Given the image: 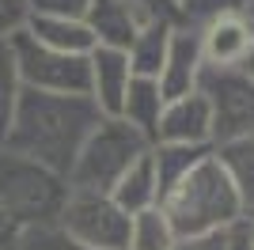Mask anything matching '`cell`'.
Wrapping results in <instances>:
<instances>
[{"label":"cell","instance_id":"cell-22","mask_svg":"<svg viewBox=\"0 0 254 250\" xmlns=\"http://www.w3.org/2000/svg\"><path fill=\"white\" fill-rule=\"evenodd\" d=\"M91 0H27L34 15H68V19H84Z\"/></svg>","mask_w":254,"mask_h":250},{"label":"cell","instance_id":"cell-28","mask_svg":"<svg viewBox=\"0 0 254 250\" xmlns=\"http://www.w3.org/2000/svg\"><path fill=\"white\" fill-rule=\"evenodd\" d=\"M239 68H243V72H247V76H251V80H254V46H251V53H247V61L239 64Z\"/></svg>","mask_w":254,"mask_h":250},{"label":"cell","instance_id":"cell-30","mask_svg":"<svg viewBox=\"0 0 254 250\" xmlns=\"http://www.w3.org/2000/svg\"><path fill=\"white\" fill-rule=\"evenodd\" d=\"M247 220H251V224H254V208H251V212H247Z\"/></svg>","mask_w":254,"mask_h":250},{"label":"cell","instance_id":"cell-8","mask_svg":"<svg viewBox=\"0 0 254 250\" xmlns=\"http://www.w3.org/2000/svg\"><path fill=\"white\" fill-rule=\"evenodd\" d=\"M152 19L156 15H148L137 0H91L84 11L95 46H110V50H129Z\"/></svg>","mask_w":254,"mask_h":250},{"label":"cell","instance_id":"cell-21","mask_svg":"<svg viewBox=\"0 0 254 250\" xmlns=\"http://www.w3.org/2000/svg\"><path fill=\"white\" fill-rule=\"evenodd\" d=\"M11 250H84V247L68 243L57 228H34V231H19Z\"/></svg>","mask_w":254,"mask_h":250},{"label":"cell","instance_id":"cell-13","mask_svg":"<svg viewBox=\"0 0 254 250\" xmlns=\"http://www.w3.org/2000/svg\"><path fill=\"white\" fill-rule=\"evenodd\" d=\"M23 31L31 34L38 46H50V50H61V53H87L95 50V38L87 31L84 19H68V15H27V27Z\"/></svg>","mask_w":254,"mask_h":250},{"label":"cell","instance_id":"cell-7","mask_svg":"<svg viewBox=\"0 0 254 250\" xmlns=\"http://www.w3.org/2000/svg\"><path fill=\"white\" fill-rule=\"evenodd\" d=\"M8 42H11V53H15L23 87L53 91V95H87V57L38 46L27 31L11 34Z\"/></svg>","mask_w":254,"mask_h":250},{"label":"cell","instance_id":"cell-19","mask_svg":"<svg viewBox=\"0 0 254 250\" xmlns=\"http://www.w3.org/2000/svg\"><path fill=\"white\" fill-rule=\"evenodd\" d=\"M175 247H179V235H175L171 220L163 216L159 205L133 216V224H129V250H175Z\"/></svg>","mask_w":254,"mask_h":250},{"label":"cell","instance_id":"cell-12","mask_svg":"<svg viewBox=\"0 0 254 250\" xmlns=\"http://www.w3.org/2000/svg\"><path fill=\"white\" fill-rule=\"evenodd\" d=\"M254 46V23L247 15H220L201 27V57L212 68H239Z\"/></svg>","mask_w":254,"mask_h":250},{"label":"cell","instance_id":"cell-14","mask_svg":"<svg viewBox=\"0 0 254 250\" xmlns=\"http://www.w3.org/2000/svg\"><path fill=\"white\" fill-rule=\"evenodd\" d=\"M163 106H167V99H163V91H159V80H152V76H133V80H129L126 99H122L118 118H122V122H129L137 133L148 136V140H156V129H159V114H163Z\"/></svg>","mask_w":254,"mask_h":250},{"label":"cell","instance_id":"cell-24","mask_svg":"<svg viewBox=\"0 0 254 250\" xmlns=\"http://www.w3.org/2000/svg\"><path fill=\"white\" fill-rule=\"evenodd\" d=\"M175 250H228V231L216 235H201V239H179Z\"/></svg>","mask_w":254,"mask_h":250},{"label":"cell","instance_id":"cell-31","mask_svg":"<svg viewBox=\"0 0 254 250\" xmlns=\"http://www.w3.org/2000/svg\"><path fill=\"white\" fill-rule=\"evenodd\" d=\"M247 224H251V220H247ZM251 239H254V224H251Z\"/></svg>","mask_w":254,"mask_h":250},{"label":"cell","instance_id":"cell-11","mask_svg":"<svg viewBox=\"0 0 254 250\" xmlns=\"http://www.w3.org/2000/svg\"><path fill=\"white\" fill-rule=\"evenodd\" d=\"M152 144H212V114L201 91L167 99Z\"/></svg>","mask_w":254,"mask_h":250},{"label":"cell","instance_id":"cell-29","mask_svg":"<svg viewBox=\"0 0 254 250\" xmlns=\"http://www.w3.org/2000/svg\"><path fill=\"white\" fill-rule=\"evenodd\" d=\"M243 15H247V19L254 23V0H243Z\"/></svg>","mask_w":254,"mask_h":250},{"label":"cell","instance_id":"cell-15","mask_svg":"<svg viewBox=\"0 0 254 250\" xmlns=\"http://www.w3.org/2000/svg\"><path fill=\"white\" fill-rule=\"evenodd\" d=\"M212 156L224 167L228 182L235 186L239 201H243V212L254 208V136H239V140H224V144H212Z\"/></svg>","mask_w":254,"mask_h":250},{"label":"cell","instance_id":"cell-6","mask_svg":"<svg viewBox=\"0 0 254 250\" xmlns=\"http://www.w3.org/2000/svg\"><path fill=\"white\" fill-rule=\"evenodd\" d=\"M197 91L205 95L212 114V144L254 136V80L243 68L205 64L197 76Z\"/></svg>","mask_w":254,"mask_h":250},{"label":"cell","instance_id":"cell-18","mask_svg":"<svg viewBox=\"0 0 254 250\" xmlns=\"http://www.w3.org/2000/svg\"><path fill=\"white\" fill-rule=\"evenodd\" d=\"M171 31H175V23L152 19L148 27L137 34V42L126 50L129 53V64H133V76H152V80H159V68H163V57H167Z\"/></svg>","mask_w":254,"mask_h":250},{"label":"cell","instance_id":"cell-4","mask_svg":"<svg viewBox=\"0 0 254 250\" xmlns=\"http://www.w3.org/2000/svg\"><path fill=\"white\" fill-rule=\"evenodd\" d=\"M148 152H152V140L144 133H137L122 118H103L80 148V156L68 171V186L91 189V193H110L118 178Z\"/></svg>","mask_w":254,"mask_h":250},{"label":"cell","instance_id":"cell-9","mask_svg":"<svg viewBox=\"0 0 254 250\" xmlns=\"http://www.w3.org/2000/svg\"><path fill=\"white\" fill-rule=\"evenodd\" d=\"M201 68H205L201 31L175 23L171 42H167V57H163V68H159V91H163V99H179V95L197 91Z\"/></svg>","mask_w":254,"mask_h":250},{"label":"cell","instance_id":"cell-25","mask_svg":"<svg viewBox=\"0 0 254 250\" xmlns=\"http://www.w3.org/2000/svg\"><path fill=\"white\" fill-rule=\"evenodd\" d=\"M140 8L156 15V19H167V23H179V0H137Z\"/></svg>","mask_w":254,"mask_h":250},{"label":"cell","instance_id":"cell-17","mask_svg":"<svg viewBox=\"0 0 254 250\" xmlns=\"http://www.w3.org/2000/svg\"><path fill=\"white\" fill-rule=\"evenodd\" d=\"M152 171H156L159 201L182 175H190L205 156H212V144H152Z\"/></svg>","mask_w":254,"mask_h":250},{"label":"cell","instance_id":"cell-2","mask_svg":"<svg viewBox=\"0 0 254 250\" xmlns=\"http://www.w3.org/2000/svg\"><path fill=\"white\" fill-rule=\"evenodd\" d=\"M159 208L171 220L179 239H201V235H216V231H232L235 224L247 220L243 201L228 182L224 167L216 163V156H205L190 175H182L163 193Z\"/></svg>","mask_w":254,"mask_h":250},{"label":"cell","instance_id":"cell-1","mask_svg":"<svg viewBox=\"0 0 254 250\" xmlns=\"http://www.w3.org/2000/svg\"><path fill=\"white\" fill-rule=\"evenodd\" d=\"M99 122H103V110L91 103V95H53L23 87L11 129L0 148L46 163L68 178L84 140Z\"/></svg>","mask_w":254,"mask_h":250},{"label":"cell","instance_id":"cell-23","mask_svg":"<svg viewBox=\"0 0 254 250\" xmlns=\"http://www.w3.org/2000/svg\"><path fill=\"white\" fill-rule=\"evenodd\" d=\"M27 0H0V38H11V34H19L27 27Z\"/></svg>","mask_w":254,"mask_h":250},{"label":"cell","instance_id":"cell-27","mask_svg":"<svg viewBox=\"0 0 254 250\" xmlns=\"http://www.w3.org/2000/svg\"><path fill=\"white\" fill-rule=\"evenodd\" d=\"M15 235H19V228L11 224V216L4 212V205H0V250H11V243H15Z\"/></svg>","mask_w":254,"mask_h":250},{"label":"cell","instance_id":"cell-20","mask_svg":"<svg viewBox=\"0 0 254 250\" xmlns=\"http://www.w3.org/2000/svg\"><path fill=\"white\" fill-rule=\"evenodd\" d=\"M19 95H23V80H19V68H15V53H11L8 38H0V144L11 129Z\"/></svg>","mask_w":254,"mask_h":250},{"label":"cell","instance_id":"cell-16","mask_svg":"<svg viewBox=\"0 0 254 250\" xmlns=\"http://www.w3.org/2000/svg\"><path fill=\"white\" fill-rule=\"evenodd\" d=\"M110 197H114L118 208H126L129 216H137L144 208L159 205V186H156V171H152V156L137 159V163L129 167L126 175L114 182Z\"/></svg>","mask_w":254,"mask_h":250},{"label":"cell","instance_id":"cell-26","mask_svg":"<svg viewBox=\"0 0 254 250\" xmlns=\"http://www.w3.org/2000/svg\"><path fill=\"white\" fill-rule=\"evenodd\" d=\"M228 250H254V239H251V224H235L228 231Z\"/></svg>","mask_w":254,"mask_h":250},{"label":"cell","instance_id":"cell-5","mask_svg":"<svg viewBox=\"0 0 254 250\" xmlns=\"http://www.w3.org/2000/svg\"><path fill=\"white\" fill-rule=\"evenodd\" d=\"M129 224L133 216L118 208L110 193L72 189L57 220V231L84 250H129Z\"/></svg>","mask_w":254,"mask_h":250},{"label":"cell","instance_id":"cell-10","mask_svg":"<svg viewBox=\"0 0 254 250\" xmlns=\"http://www.w3.org/2000/svg\"><path fill=\"white\" fill-rule=\"evenodd\" d=\"M129 80H133V64H129L126 50L95 46L87 53V95L103 110V118H118L122 99L129 91Z\"/></svg>","mask_w":254,"mask_h":250},{"label":"cell","instance_id":"cell-3","mask_svg":"<svg viewBox=\"0 0 254 250\" xmlns=\"http://www.w3.org/2000/svg\"><path fill=\"white\" fill-rule=\"evenodd\" d=\"M72 186L61 171L0 148V205L19 231L57 228Z\"/></svg>","mask_w":254,"mask_h":250}]
</instances>
